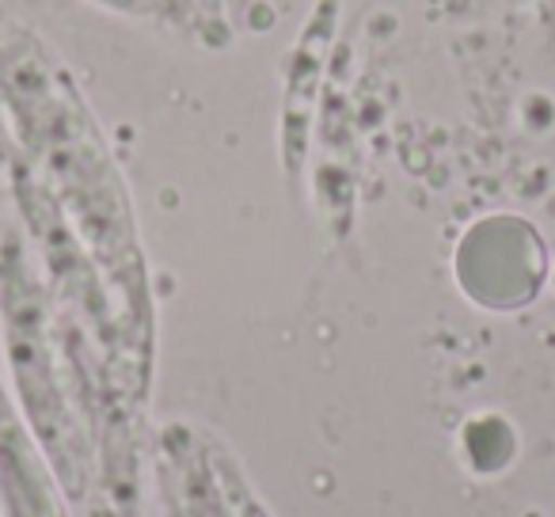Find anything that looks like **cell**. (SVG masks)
Segmentation results:
<instances>
[{
	"label": "cell",
	"mask_w": 555,
	"mask_h": 517,
	"mask_svg": "<svg viewBox=\"0 0 555 517\" xmlns=\"http://www.w3.org/2000/svg\"><path fill=\"white\" fill-rule=\"evenodd\" d=\"M149 4H160L164 16H176V20H186V24H194V0H149Z\"/></svg>",
	"instance_id": "obj_2"
},
{
	"label": "cell",
	"mask_w": 555,
	"mask_h": 517,
	"mask_svg": "<svg viewBox=\"0 0 555 517\" xmlns=\"http://www.w3.org/2000/svg\"><path fill=\"white\" fill-rule=\"evenodd\" d=\"M194 9L206 12L209 20H217V16H221V0H194Z\"/></svg>",
	"instance_id": "obj_3"
},
{
	"label": "cell",
	"mask_w": 555,
	"mask_h": 517,
	"mask_svg": "<svg viewBox=\"0 0 555 517\" xmlns=\"http://www.w3.org/2000/svg\"><path fill=\"white\" fill-rule=\"evenodd\" d=\"M0 103L16 122L20 153L95 255L126 324L149 347V289L126 186L111 168L69 73L9 16H0Z\"/></svg>",
	"instance_id": "obj_1"
}]
</instances>
